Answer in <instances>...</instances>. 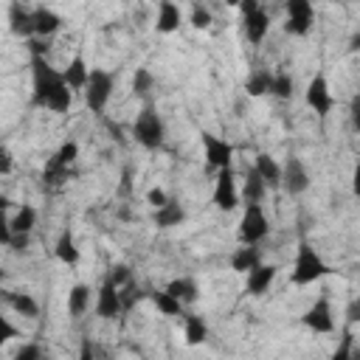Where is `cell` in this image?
<instances>
[{"label":"cell","mask_w":360,"mask_h":360,"mask_svg":"<svg viewBox=\"0 0 360 360\" xmlns=\"http://www.w3.org/2000/svg\"><path fill=\"white\" fill-rule=\"evenodd\" d=\"M329 264L321 259V253L309 245V242H298V250H295V262H292V270H290V281L298 284V287H307V284H315L321 281L323 276H329Z\"/></svg>","instance_id":"obj_2"},{"label":"cell","mask_w":360,"mask_h":360,"mask_svg":"<svg viewBox=\"0 0 360 360\" xmlns=\"http://www.w3.org/2000/svg\"><path fill=\"white\" fill-rule=\"evenodd\" d=\"M31 22H34V37L37 39H48V37H53L62 28V17L53 8H48V6L31 8Z\"/></svg>","instance_id":"obj_13"},{"label":"cell","mask_w":360,"mask_h":360,"mask_svg":"<svg viewBox=\"0 0 360 360\" xmlns=\"http://www.w3.org/2000/svg\"><path fill=\"white\" fill-rule=\"evenodd\" d=\"M211 22H214L211 8H208V6H202V3H191V25H194L197 31H205Z\"/></svg>","instance_id":"obj_35"},{"label":"cell","mask_w":360,"mask_h":360,"mask_svg":"<svg viewBox=\"0 0 360 360\" xmlns=\"http://www.w3.org/2000/svg\"><path fill=\"white\" fill-rule=\"evenodd\" d=\"M112 87H115V76L104 68H90L87 84H84V104L90 107V112H104L110 98H112Z\"/></svg>","instance_id":"obj_4"},{"label":"cell","mask_w":360,"mask_h":360,"mask_svg":"<svg viewBox=\"0 0 360 360\" xmlns=\"http://www.w3.org/2000/svg\"><path fill=\"white\" fill-rule=\"evenodd\" d=\"M90 309V287L87 284H73L68 290V315L70 318H82Z\"/></svg>","instance_id":"obj_25"},{"label":"cell","mask_w":360,"mask_h":360,"mask_svg":"<svg viewBox=\"0 0 360 360\" xmlns=\"http://www.w3.org/2000/svg\"><path fill=\"white\" fill-rule=\"evenodd\" d=\"M315 25V8L309 0H290L287 3V22L284 31L292 37H307Z\"/></svg>","instance_id":"obj_7"},{"label":"cell","mask_w":360,"mask_h":360,"mask_svg":"<svg viewBox=\"0 0 360 360\" xmlns=\"http://www.w3.org/2000/svg\"><path fill=\"white\" fill-rule=\"evenodd\" d=\"M76 360H98V357H96V343H93L90 338H82V343H79V354H76Z\"/></svg>","instance_id":"obj_41"},{"label":"cell","mask_w":360,"mask_h":360,"mask_svg":"<svg viewBox=\"0 0 360 360\" xmlns=\"http://www.w3.org/2000/svg\"><path fill=\"white\" fill-rule=\"evenodd\" d=\"M256 264H262V250L256 245H242L231 253V267L236 273H250Z\"/></svg>","instance_id":"obj_23"},{"label":"cell","mask_w":360,"mask_h":360,"mask_svg":"<svg viewBox=\"0 0 360 360\" xmlns=\"http://www.w3.org/2000/svg\"><path fill=\"white\" fill-rule=\"evenodd\" d=\"M3 298H6V304H8L17 315H22V318H39V301H37L31 292L8 290V292H3Z\"/></svg>","instance_id":"obj_20"},{"label":"cell","mask_w":360,"mask_h":360,"mask_svg":"<svg viewBox=\"0 0 360 360\" xmlns=\"http://www.w3.org/2000/svg\"><path fill=\"white\" fill-rule=\"evenodd\" d=\"M166 200H169V194H166L160 186H155V188H149V191H146V202H149L152 208H160Z\"/></svg>","instance_id":"obj_42"},{"label":"cell","mask_w":360,"mask_h":360,"mask_svg":"<svg viewBox=\"0 0 360 360\" xmlns=\"http://www.w3.org/2000/svg\"><path fill=\"white\" fill-rule=\"evenodd\" d=\"M132 138L143 146V149H160L163 141H166V124L160 118V112L155 110L152 101H146L141 107V112L135 115V124H132Z\"/></svg>","instance_id":"obj_3"},{"label":"cell","mask_w":360,"mask_h":360,"mask_svg":"<svg viewBox=\"0 0 360 360\" xmlns=\"http://www.w3.org/2000/svg\"><path fill=\"white\" fill-rule=\"evenodd\" d=\"M68 177H70V169L62 166V163H56L53 158H51V160L45 163V169H42V180H45L48 186H62Z\"/></svg>","instance_id":"obj_33"},{"label":"cell","mask_w":360,"mask_h":360,"mask_svg":"<svg viewBox=\"0 0 360 360\" xmlns=\"http://www.w3.org/2000/svg\"><path fill=\"white\" fill-rule=\"evenodd\" d=\"M242 22H245V37H248V42H250V45H262L264 37H267V31H270V14H267L264 8H256V11L248 14Z\"/></svg>","instance_id":"obj_17"},{"label":"cell","mask_w":360,"mask_h":360,"mask_svg":"<svg viewBox=\"0 0 360 360\" xmlns=\"http://www.w3.org/2000/svg\"><path fill=\"white\" fill-rule=\"evenodd\" d=\"M214 205L219 211H233L239 205V188H236V174L233 169H219L217 180H214V194H211Z\"/></svg>","instance_id":"obj_9"},{"label":"cell","mask_w":360,"mask_h":360,"mask_svg":"<svg viewBox=\"0 0 360 360\" xmlns=\"http://www.w3.org/2000/svg\"><path fill=\"white\" fill-rule=\"evenodd\" d=\"M51 158H53L56 163H62V166L70 169V163H76V158H79V143H76V141H65Z\"/></svg>","instance_id":"obj_34"},{"label":"cell","mask_w":360,"mask_h":360,"mask_svg":"<svg viewBox=\"0 0 360 360\" xmlns=\"http://www.w3.org/2000/svg\"><path fill=\"white\" fill-rule=\"evenodd\" d=\"M53 253H56V259H59L62 264H76V262L82 259V253H79V248H76V239H73V231H70V228H65V231L59 233V239H56V245H53Z\"/></svg>","instance_id":"obj_24"},{"label":"cell","mask_w":360,"mask_h":360,"mask_svg":"<svg viewBox=\"0 0 360 360\" xmlns=\"http://www.w3.org/2000/svg\"><path fill=\"white\" fill-rule=\"evenodd\" d=\"M155 90V76L149 68H135L132 73V93L138 98H149V93Z\"/></svg>","instance_id":"obj_31"},{"label":"cell","mask_w":360,"mask_h":360,"mask_svg":"<svg viewBox=\"0 0 360 360\" xmlns=\"http://www.w3.org/2000/svg\"><path fill=\"white\" fill-rule=\"evenodd\" d=\"M8 205H11V202H8V197L0 191V214H6V208H8Z\"/></svg>","instance_id":"obj_47"},{"label":"cell","mask_w":360,"mask_h":360,"mask_svg":"<svg viewBox=\"0 0 360 360\" xmlns=\"http://www.w3.org/2000/svg\"><path fill=\"white\" fill-rule=\"evenodd\" d=\"M0 281H3V270H0Z\"/></svg>","instance_id":"obj_48"},{"label":"cell","mask_w":360,"mask_h":360,"mask_svg":"<svg viewBox=\"0 0 360 360\" xmlns=\"http://www.w3.org/2000/svg\"><path fill=\"white\" fill-rule=\"evenodd\" d=\"M301 323L315 332V335H329L335 329V312H332V304L326 295H321L312 307H307V312L301 315Z\"/></svg>","instance_id":"obj_10"},{"label":"cell","mask_w":360,"mask_h":360,"mask_svg":"<svg viewBox=\"0 0 360 360\" xmlns=\"http://www.w3.org/2000/svg\"><path fill=\"white\" fill-rule=\"evenodd\" d=\"M14 172V155L0 143V174H11Z\"/></svg>","instance_id":"obj_43"},{"label":"cell","mask_w":360,"mask_h":360,"mask_svg":"<svg viewBox=\"0 0 360 360\" xmlns=\"http://www.w3.org/2000/svg\"><path fill=\"white\" fill-rule=\"evenodd\" d=\"M11 338H17V326H14V323L0 312V349H3Z\"/></svg>","instance_id":"obj_40"},{"label":"cell","mask_w":360,"mask_h":360,"mask_svg":"<svg viewBox=\"0 0 360 360\" xmlns=\"http://www.w3.org/2000/svg\"><path fill=\"white\" fill-rule=\"evenodd\" d=\"M202 152H205V163L219 172V169H231V160H233V146L231 141L214 135V132H202Z\"/></svg>","instance_id":"obj_11"},{"label":"cell","mask_w":360,"mask_h":360,"mask_svg":"<svg viewBox=\"0 0 360 360\" xmlns=\"http://www.w3.org/2000/svg\"><path fill=\"white\" fill-rule=\"evenodd\" d=\"M278 276V267L276 264H256L250 273H248V281H245V292L248 295H264L270 290V284L276 281Z\"/></svg>","instance_id":"obj_14"},{"label":"cell","mask_w":360,"mask_h":360,"mask_svg":"<svg viewBox=\"0 0 360 360\" xmlns=\"http://www.w3.org/2000/svg\"><path fill=\"white\" fill-rule=\"evenodd\" d=\"M28 242H31V233H14L8 245H11L14 250H25V248H28Z\"/></svg>","instance_id":"obj_45"},{"label":"cell","mask_w":360,"mask_h":360,"mask_svg":"<svg viewBox=\"0 0 360 360\" xmlns=\"http://www.w3.org/2000/svg\"><path fill=\"white\" fill-rule=\"evenodd\" d=\"M166 292H172L183 307H186V304H194V301L200 298V287H197V281H194L191 276L172 278V281L166 284Z\"/></svg>","instance_id":"obj_22"},{"label":"cell","mask_w":360,"mask_h":360,"mask_svg":"<svg viewBox=\"0 0 360 360\" xmlns=\"http://www.w3.org/2000/svg\"><path fill=\"white\" fill-rule=\"evenodd\" d=\"M236 233H239V242L242 245H259L270 233V222H267V214H264L262 202H248L245 205Z\"/></svg>","instance_id":"obj_5"},{"label":"cell","mask_w":360,"mask_h":360,"mask_svg":"<svg viewBox=\"0 0 360 360\" xmlns=\"http://www.w3.org/2000/svg\"><path fill=\"white\" fill-rule=\"evenodd\" d=\"M87 76H90V68H87V62H84V56H82V53H76V56L68 62V68L62 70V79H65V84H68V90H70V93L84 90Z\"/></svg>","instance_id":"obj_18"},{"label":"cell","mask_w":360,"mask_h":360,"mask_svg":"<svg viewBox=\"0 0 360 360\" xmlns=\"http://www.w3.org/2000/svg\"><path fill=\"white\" fill-rule=\"evenodd\" d=\"M11 360H42V349H39V343L28 340V343H22V346L14 352Z\"/></svg>","instance_id":"obj_39"},{"label":"cell","mask_w":360,"mask_h":360,"mask_svg":"<svg viewBox=\"0 0 360 360\" xmlns=\"http://www.w3.org/2000/svg\"><path fill=\"white\" fill-rule=\"evenodd\" d=\"M104 278H110L118 290L124 287V284H129L132 281V270H129V264H124V262H118V264H112L110 270H107V276Z\"/></svg>","instance_id":"obj_36"},{"label":"cell","mask_w":360,"mask_h":360,"mask_svg":"<svg viewBox=\"0 0 360 360\" xmlns=\"http://www.w3.org/2000/svg\"><path fill=\"white\" fill-rule=\"evenodd\" d=\"M253 172L262 177V183L267 188H278V183H281V163L276 158H270L267 152H259L256 163H253Z\"/></svg>","instance_id":"obj_19"},{"label":"cell","mask_w":360,"mask_h":360,"mask_svg":"<svg viewBox=\"0 0 360 360\" xmlns=\"http://www.w3.org/2000/svg\"><path fill=\"white\" fill-rule=\"evenodd\" d=\"M292 84L295 82H292V76L287 70H276L273 73V84H270V96L287 101V98H292Z\"/></svg>","instance_id":"obj_32"},{"label":"cell","mask_w":360,"mask_h":360,"mask_svg":"<svg viewBox=\"0 0 360 360\" xmlns=\"http://www.w3.org/2000/svg\"><path fill=\"white\" fill-rule=\"evenodd\" d=\"M8 225H11V236L14 233H31L34 225H37V208L34 205H20L17 214L8 219Z\"/></svg>","instance_id":"obj_28"},{"label":"cell","mask_w":360,"mask_h":360,"mask_svg":"<svg viewBox=\"0 0 360 360\" xmlns=\"http://www.w3.org/2000/svg\"><path fill=\"white\" fill-rule=\"evenodd\" d=\"M11 242V225H8V217L0 214V245H8Z\"/></svg>","instance_id":"obj_44"},{"label":"cell","mask_w":360,"mask_h":360,"mask_svg":"<svg viewBox=\"0 0 360 360\" xmlns=\"http://www.w3.org/2000/svg\"><path fill=\"white\" fill-rule=\"evenodd\" d=\"M183 219H186V208L172 197L160 208H155V225L158 228H177V225H183Z\"/></svg>","instance_id":"obj_21"},{"label":"cell","mask_w":360,"mask_h":360,"mask_svg":"<svg viewBox=\"0 0 360 360\" xmlns=\"http://www.w3.org/2000/svg\"><path fill=\"white\" fill-rule=\"evenodd\" d=\"M118 298H121V312H127L138 298H141V290H138V284L135 281H129V284H124L121 290H118Z\"/></svg>","instance_id":"obj_38"},{"label":"cell","mask_w":360,"mask_h":360,"mask_svg":"<svg viewBox=\"0 0 360 360\" xmlns=\"http://www.w3.org/2000/svg\"><path fill=\"white\" fill-rule=\"evenodd\" d=\"M329 360H357V349H354V335L352 332L340 340V346L329 354Z\"/></svg>","instance_id":"obj_37"},{"label":"cell","mask_w":360,"mask_h":360,"mask_svg":"<svg viewBox=\"0 0 360 360\" xmlns=\"http://www.w3.org/2000/svg\"><path fill=\"white\" fill-rule=\"evenodd\" d=\"M256 8H262V6H259V0H248V3H239V11H242V17L253 14Z\"/></svg>","instance_id":"obj_46"},{"label":"cell","mask_w":360,"mask_h":360,"mask_svg":"<svg viewBox=\"0 0 360 360\" xmlns=\"http://www.w3.org/2000/svg\"><path fill=\"white\" fill-rule=\"evenodd\" d=\"M31 104L51 112H68L73 93L68 90L62 70H56L45 56H31Z\"/></svg>","instance_id":"obj_1"},{"label":"cell","mask_w":360,"mask_h":360,"mask_svg":"<svg viewBox=\"0 0 360 360\" xmlns=\"http://www.w3.org/2000/svg\"><path fill=\"white\" fill-rule=\"evenodd\" d=\"M278 188H284L290 197H298V194H304V191L309 188V172H307V166H304V160H301V158L290 155V158L284 160Z\"/></svg>","instance_id":"obj_8"},{"label":"cell","mask_w":360,"mask_h":360,"mask_svg":"<svg viewBox=\"0 0 360 360\" xmlns=\"http://www.w3.org/2000/svg\"><path fill=\"white\" fill-rule=\"evenodd\" d=\"M304 101H307V107L315 110L321 118H326V115L332 112L335 96H332V87H329V82H326L323 73H315V76L309 79V84H307V90H304Z\"/></svg>","instance_id":"obj_6"},{"label":"cell","mask_w":360,"mask_h":360,"mask_svg":"<svg viewBox=\"0 0 360 360\" xmlns=\"http://www.w3.org/2000/svg\"><path fill=\"white\" fill-rule=\"evenodd\" d=\"M180 20H183V11L177 3L172 0H163L158 6V17H155V31L158 34H174L180 28Z\"/></svg>","instance_id":"obj_15"},{"label":"cell","mask_w":360,"mask_h":360,"mask_svg":"<svg viewBox=\"0 0 360 360\" xmlns=\"http://www.w3.org/2000/svg\"><path fill=\"white\" fill-rule=\"evenodd\" d=\"M93 309H96V315H98L101 321H112V318L121 315L118 287H115L110 278L101 281V287H98V292H96V304H93Z\"/></svg>","instance_id":"obj_12"},{"label":"cell","mask_w":360,"mask_h":360,"mask_svg":"<svg viewBox=\"0 0 360 360\" xmlns=\"http://www.w3.org/2000/svg\"><path fill=\"white\" fill-rule=\"evenodd\" d=\"M152 304H155V307H158V312H160V315H166V318L183 315V304H180L172 292H166V290H155V292H152Z\"/></svg>","instance_id":"obj_30"},{"label":"cell","mask_w":360,"mask_h":360,"mask_svg":"<svg viewBox=\"0 0 360 360\" xmlns=\"http://www.w3.org/2000/svg\"><path fill=\"white\" fill-rule=\"evenodd\" d=\"M264 194H267V186L262 183V177H259L253 169H248V172H245V183H242L245 205H248V202H262Z\"/></svg>","instance_id":"obj_29"},{"label":"cell","mask_w":360,"mask_h":360,"mask_svg":"<svg viewBox=\"0 0 360 360\" xmlns=\"http://www.w3.org/2000/svg\"><path fill=\"white\" fill-rule=\"evenodd\" d=\"M270 84H273V70L267 68H256L248 79H245V93L259 98V96H267L270 93Z\"/></svg>","instance_id":"obj_26"},{"label":"cell","mask_w":360,"mask_h":360,"mask_svg":"<svg viewBox=\"0 0 360 360\" xmlns=\"http://www.w3.org/2000/svg\"><path fill=\"white\" fill-rule=\"evenodd\" d=\"M183 323H186L183 335H186V343L188 346H202L208 340V323H205L202 315H186Z\"/></svg>","instance_id":"obj_27"},{"label":"cell","mask_w":360,"mask_h":360,"mask_svg":"<svg viewBox=\"0 0 360 360\" xmlns=\"http://www.w3.org/2000/svg\"><path fill=\"white\" fill-rule=\"evenodd\" d=\"M8 28L14 37L31 39L34 37V22H31V8H25L22 3H11L8 6Z\"/></svg>","instance_id":"obj_16"}]
</instances>
